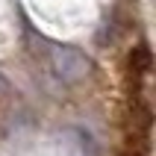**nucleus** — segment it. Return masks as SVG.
<instances>
[{
	"mask_svg": "<svg viewBox=\"0 0 156 156\" xmlns=\"http://www.w3.org/2000/svg\"><path fill=\"white\" fill-rule=\"evenodd\" d=\"M53 65H56V74L62 80H80L88 68V62L71 47H56L53 50Z\"/></svg>",
	"mask_w": 156,
	"mask_h": 156,
	"instance_id": "nucleus-1",
	"label": "nucleus"
}]
</instances>
